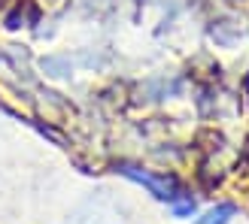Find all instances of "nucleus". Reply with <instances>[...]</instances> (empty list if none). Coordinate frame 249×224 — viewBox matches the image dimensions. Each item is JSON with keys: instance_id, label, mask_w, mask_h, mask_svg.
Returning a JSON list of instances; mask_svg holds the SVG:
<instances>
[{"instance_id": "obj_1", "label": "nucleus", "mask_w": 249, "mask_h": 224, "mask_svg": "<svg viewBox=\"0 0 249 224\" xmlns=\"http://www.w3.org/2000/svg\"><path fill=\"white\" fill-rule=\"evenodd\" d=\"M70 224H131V212L116 197L94 194L76 206V212L70 215Z\"/></svg>"}, {"instance_id": "obj_2", "label": "nucleus", "mask_w": 249, "mask_h": 224, "mask_svg": "<svg viewBox=\"0 0 249 224\" xmlns=\"http://www.w3.org/2000/svg\"><path fill=\"white\" fill-rule=\"evenodd\" d=\"M122 173L134 182L146 185L149 191H152L155 197H161V200H177V182L167 179V176H152V173H140L137 167H122Z\"/></svg>"}, {"instance_id": "obj_3", "label": "nucleus", "mask_w": 249, "mask_h": 224, "mask_svg": "<svg viewBox=\"0 0 249 224\" xmlns=\"http://www.w3.org/2000/svg\"><path fill=\"white\" fill-rule=\"evenodd\" d=\"M231 215H234V206L222 203V206H216V209H210L204 218H197L195 224H228V221H231Z\"/></svg>"}]
</instances>
